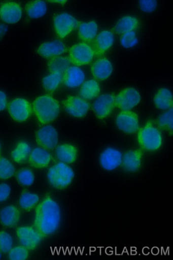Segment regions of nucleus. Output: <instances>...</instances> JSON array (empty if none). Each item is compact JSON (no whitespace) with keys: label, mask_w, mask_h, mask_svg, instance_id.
<instances>
[{"label":"nucleus","mask_w":173,"mask_h":260,"mask_svg":"<svg viewBox=\"0 0 173 260\" xmlns=\"http://www.w3.org/2000/svg\"><path fill=\"white\" fill-rule=\"evenodd\" d=\"M61 219L60 206L47 194L36 207L34 228L43 238H45L58 231Z\"/></svg>","instance_id":"nucleus-1"},{"label":"nucleus","mask_w":173,"mask_h":260,"mask_svg":"<svg viewBox=\"0 0 173 260\" xmlns=\"http://www.w3.org/2000/svg\"><path fill=\"white\" fill-rule=\"evenodd\" d=\"M33 107L38 121L42 124L55 121L60 111L59 102L49 94L38 97L33 103Z\"/></svg>","instance_id":"nucleus-2"},{"label":"nucleus","mask_w":173,"mask_h":260,"mask_svg":"<svg viewBox=\"0 0 173 260\" xmlns=\"http://www.w3.org/2000/svg\"><path fill=\"white\" fill-rule=\"evenodd\" d=\"M74 172L68 165L64 162H58L51 167L47 174L50 185L58 189H63L68 187L74 178Z\"/></svg>","instance_id":"nucleus-3"},{"label":"nucleus","mask_w":173,"mask_h":260,"mask_svg":"<svg viewBox=\"0 0 173 260\" xmlns=\"http://www.w3.org/2000/svg\"><path fill=\"white\" fill-rule=\"evenodd\" d=\"M137 141L143 149L154 151L159 149L163 144V137L159 130L152 122L148 121L139 130Z\"/></svg>","instance_id":"nucleus-4"},{"label":"nucleus","mask_w":173,"mask_h":260,"mask_svg":"<svg viewBox=\"0 0 173 260\" xmlns=\"http://www.w3.org/2000/svg\"><path fill=\"white\" fill-rule=\"evenodd\" d=\"M94 55L93 48L87 43H79L70 49V60L77 66L89 64Z\"/></svg>","instance_id":"nucleus-5"},{"label":"nucleus","mask_w":173,"mask_h":260,"mask_svg":"<svg viewBox=\"0 0 173 260\" xmlns=\"http://www.w3.org/2000/svg\"><path fill=\"white\" fill-rule=\"evenodd\" d=\"M17 236L21 245L28 251H33L39 245L42 236L33 227L23 226L18 227Z\"/></svg>","instance_id":"nucleus-6"},{"label":"nucleus","mask_w":173,"mask_h":260,"mask_svg":"<svg viewBox=\"0 0 173 260\" xmlns=\"http://www.w3.org/2000/svg\"><path fill=\"white\" fill-rule=\"evenodd\" d=\"M9 113L17 122H24L30 116L32 109L29 102L24 99H16L8 105Z\"/></svg>","instance_id":"nucleus-7"},{"label":"nucleus","mask_w":173,"mask_h":260,"mask_svg":"<svg viewBox=\"0 0 173 260\" xmlns=\"http://www.w3.org/2000/svg\"><path fill=\"white\" fill-rule=\"evenodd\" d=\"M53 23L57 34L61 39L66 38L80 25L77 19L67 13L56 15L54 17Z\"/></svg>","instance_id":"nucleus-8"},{"label":"nucleus","mask_w":173,"mask_h":260,"mask_svg":"<svg viewBox=\"0 0 173 260\" xmlns=\"http://www.w3.org/2000/svg\"><path fill=\"white\" fill-rule=\"evenodd\" d=\"M36 139L38 145L41 148L46 150H53L58 144V134L55 127L46 125L38 130Z\"/></svg>","instance_id":"nucleus-9"},{"label":"nucleus","mask_w":173,"mask_h":260,"mask_svg":"<svg viewBox=\"0 0 173 260\" xmlns=\"http://www.w3.org/2000/svg\"><path fill=\"white\" fill-rule=\"evenodd\" d=\"M141 95L133 88H127L119 93L115 98V105L123 111H129L137 105Z\"/></svg>","instance_id":"nucleus-10"},{"label":"nucleus","mask_w":173,"mask_h":260,"mask_svg":"<svg viewBox=\"0 0 173 260\" xmlns=\"http://www.w3.org/2000/svg\"><path fill=\"white\" fill-rule=\"evenodd\" d=\"M66 111L72 116L82 118L88 113L90 105L82 98L71 95L67 98L63 103Z\"/></svg>","instance_id":"nucleus-11"},{"label":"nucleus","mask_w":173,"mask_h":260,"mask_svg":"<svg viewBox=\"0 0 173 260\" xmlns=\"http://www.w3.org/2000/svg\"><path fill=\"white\" fill-rule=\"evenodd\" d=\"M113 94H104L98 98L93 105V110L97 117L102 120L109 116L115 106Z\"/></svg>","instance_id":"nucleus-12"},{"label":"nucleus","mask_w":173,"mask_h":260,"mask_svg":"<svg viewBox=\"0 0 173 260\" xmlns=\"http://www.w3.org/2000/svg\"><path fill=\"white\" fill-rule=\"evenodd\" d=\"M116 124L119 129L126 134H132L139 129L137 115L129 111H123L116 118Z\"/></svg>","instance_id":"nucleus-13"},{"label":"nucleus","mask_w":173,"mask_h":260,"mask_svg":"<svg viewBox=\"0 0 173 260\" xmlns=\"http://www.w3.org/2000/svg\"><path fill=\"white\" fill-rule=\"evenodd\" d=\"M22 14V9L17 3L7 2L0 6V18L6 23L14 24L18 23Z\"/></svg>","instance_id":"nucleus-14"},{"label":"nucleus","mask_w":173,"mask_h":260,"mask_svg":"<svg viewBox=\"0 0 173 260\" xmlns=\"http://www.w3.org/2000/svg\"><path fill=\"white\" fill-rule=\"evenodd\" d=\"M122 158L120 150L110 147L106 149L100 155V164L105 170L112 171L121 165Z\"/></svg>","instance_id":"nucleus-15"},{"label":"nucleus","mask_w":173,"mask_h":260,"mask_svg":"<svg viewBox=\"0 0 173 260\" xmlns=\"http://www.w3.org/2000/svg\"><path fill=\"white\" fill-rule=\"evenodd\" d=\"M66 51L65 45L58 40L42 43L37 50L39 55L47 58L59 56Z\"/></svg>","instance_id":"nucleus-16"},{"label":"nucleus","mask_w":173,"mask_h":260,"mask_svg":"<svg viewBox=\"0 0 173 260\" xmlns=\"http://www.w3.org/2000/svg\"><path fill=\"white\" fill-rule=\"evenodd\" d=\"M143 151L137 149L127 151L122 158V166L127 172H134L142 167Z\"/></svg>","instance_id":"nucleus-17"},{"label":"nucleus","mask_w":173,"mask_h":260,"mask_svg":"<svg viewBox=\"0 0 173 260\" xmlns=\"http://www.w3.org/2000/svg\"><path fill=\"white\" fill-rule=\"evenodd\" d=\"M114 36L110 30H103L96 37L94 42V53L96 56H101L110 49L113 45Z\"/></svg>","instance_id":"nucleus-18"},{"label":"nucleus","mask_w":173,"mask_h":260,"mask_svg":"<svg viewBox=\"0 0 173 260\" xmlns=\"http://www.w3.org/2000/svg\"><path fill=\"white\" fill-rule=\"evenodd\" d=\"M113 70L111 62L105 58L96 60L91 67L93 77L99 81H103L109 78L113 72Z\"/></svg>","instance_id":"nucleus-19"},{"label":"nucleus","mask_w":173,"mask_h":260,"mask_svg":"<svg viewBox=\"0 0 173 260\" xmlns=\"http://www.w3.org/2000/svg\"><path fill=\"white\" fill-rule=\"evenodd\" d=\"M51 158V155L47 150L37 147L31 151L29 156V162L32 167L43 169L49 165Z\"/></svg>","instance_id":"nucleus-20"},{"label":"nucleus","mask_w":173,"mask_h":260,"mask_svg":"<svg viewBox=\"0 0 173 260\" xmlns=\"http://www.w3.org/2000/svg\"><path fill=\"white\" fill-rule=\"evenodd\" d=\"M20 219V211L15 205L7 206L0 211V223L5 227L16 226Z\"/></svg>","instance_id":"nucleus-21"},{"label":"nucleus","mask_w":173,"mask_h":260,"mask_svg":"<svg viewBox=\"0 0 173 260\" xmlns=\"http://www.w3.org/2000/svg\"><path fill=\"white\" fill-rule=\"evenodd\" d=\"M85 80V74L78 67H70L63 74L62 81L69 88H77Z\"/></svg>","instance_id":"nucleus-22"},{"label":"nucleus","mask_w":173,"mask_h":260,"mask_svg":"<svg viewBox=\"0 0 173 260\" xmlns=\"http://www.w3.org/2000/svg\"><path fill=\"white\" fill-rule=\"evenodd\" d=\"M57 158L65 164H72L77 160L78 151L77 147L70 144L59 145L56 150Z\"/></svg>","instance_id":"nucleus-23"},{"label":"nucleus","mask_w":173,"mask_h":260,"mask_svg":"<svg viewBox=\"0 0 173 260\" xmlns=\"http://www.w3.org/2000/svg\"><path fill=\"white\" fill-rule=\"evenodd\" d=\"M139 21L134 16H127L118 21L113 30L117 35H124L133 31L139 26Z\"/></svg>","instance_id":"nucleus-24"},{"label":"nucleus","mask_w":173,"mask_h":260,"mask_svg":"<svg viewBox=\"0 0 173 260\" xmlns=\"http://www.w3.org/2000/svg\"><path fill=\"white\" fill-rule=\"evenodd\" d=\"M154 103L158 109L166 110L172 106V95L167 89L161 88L154 97Z\"/></svg>","instance_id":"nucleus-25"},{"label":"nucleus","mask_w":173,"mask_h":260,"mask_svg":"<svg viewBox=\"0 0 173 260\" xmlns=\"http://www.w3.org/2000/svg\"><path fill=\"white\" fill-rule=\"evenodd\" d=\"M98 25L94 21L88 23H83L79 26V36L85 42H90L96 36Z\"/></svg>","instance_id":"nucleus-26"},{"label":"nucleus","mask_w":173,"mask_h":260,"mask_svg":"<svg viewBox=\"0 0 173 260\" xmlns=\"http://www.w3.org/2000/svg\"><path fill=\"white\" fill-rule=\"evenodd\" d=\"M100 92L98 82L94 80L86 81L83 84L80 91L82 99L90 100L95 99Z\"/></svg>","instance_id":"nucleus-27"},{"label":"nucleus","mask_w":173,"mask_h":260,"mask_svg":"<svg viewBox=\"0 0 173 260\" xmlns=\"http://www.w3.org/2000/svg\"><path fill=\"white\" fill-rule=\"evenodd\" d=\"M25 10L28 17L37 19L46 15L47 12V6L45 2L33 1L27 4Z\"/></svg>","instance_id":"nucleus-28"},{"label":"nucleus","mask_w":173,"mask_h":260,"mask_svg":"<svg viewBox=\"0 0 173 260\" xmlns=\"http://www.w3.org/2000/svg\"><path fill=\"white\" fill-rule=\"evenodd\" d=\"M40 201L38 194L24 190L21 192L19 203L23 210L30 211L36 207Z\"/></svg>","instance_id":"nucleus-29"},{"label":"nucleus","mask_w":173,"mask_h":260,"mask_svg":"<svg viewBox=\"0 0 173 260\" xmlns=\"http://www.w3.org/2000/svg\"><path fill=\"white\" fill-rule=\"evenodd\" d=\"M71 63L69 58L66 57H53L48 62V68L51 73L63 74L70 67Z\"/></svg>","instance_id":"nucleus-30"},{"label":"nucleus","mask_w":173,"mask_h":260,"mask_svg":"<svg viewBox=\"0 0 173 260\" xmlns=\"http://www.w3.org/2000/svg\"><path fill=\"white\" fill-rule=\"evenodd\" d=\"M31 148L26 142L19 143L15 148L12 151V157L13 160L17 164H22L29 156Z\"/></svg>","instance_id":"nucleus-31"},{"label":"nucleus","mask_w":173,"mask_h":260,"mask_svg":"<svg viewBox=\"0 0 173 260\" xmlns=\"http://www.w3.org/2000/svg\"><path fill=\"white\" fill-rule=\"evenodd\" d=\"M63 74L59 73H51L42 80L43 87L48 92L55 91L62 81Z\"/></svg>","instance_id":"nucleus-32"},{"label":"nucleus","mask_w":173,"mask_h":260,"mask_svg":"<svg viewBox=\"0 0 173 260\" xmlns=\"http://www.w3.org/2000/svg\"><path fill=\"white\" fill-rule=\"evenodd\" d=\"M16 179L20 185L30 186L34 183L35 177L34 173L29 168H22L16 174Z\"/></svg>","instance_id":"nucleus-33"},{"label":"nucleus","mask_w":173,"mask_h":260,"mask_svg":"<svg viewBox=\"0 0 173 260\" xmlns=\"http://www.w3.org/2000/svg\"><path fill=\"white\" fill-rule=\"evenodd\" d=\"M15 173V168L12 162L5 157H0V179H8Z\"/></svg>","instance_id":"nucleus-34"},{"label":"nucleus","mask_w":173,"mask_h":260,"mask_svg":"<svg viewBox=\"0 0 173 260\" xmlns=\"http://www.w3.org/2000/svg\"><path fill=\"white\" fill-rule=\"evenodd\" d=\"M172 108L170 109L163 114L161 115L158 119L157 123L159 126L169 134H172V122H173Z\"/></svg>","instance_id":"nucleus-35"},{"label":"nucleus","mask_w":173,"mask_h":260,"mask_svg":"<svg viewBox=\"0 0 173 260\" xmlns=\"http://www.w3.org/2000/svg\"><path fill=\"white\" fill-rule=\"evenodd\" d=\"M13 237L5 231H0V253H7L12 250Z\"/></svg>","instance_id":"nucleus-36"},{"label":"nucleus","mask_w":173,"mask_h":260,"mask_svg":"<svg viewBox=\"0 0 173 260\" xmlns=\"http://www.w3.org/2000/svg\"><path fill=\"white\" fill-rule=\"evenodd\" d=\"M29 256V251L23 246L12 248L9 252V258L12 260H25Z\"/></svg>","instance_id":"nucleus-37"},{"label":"nucleus","mask_w":173,"mask_h":260,"mask_svg":"<svg viewBox=\"0 0 173 260\" xmlns=\"http://www.w3.org/2000/svg\"><path fill=\"white\" fill-rule=\"evenodd\" d=\"M121 45L125 48L134 47L138 43L135 32L133 31L124 34L121 39Z\"/></svg>","instance_id":"nucleus-38"},{"label":"nucleus","mask_w":173,"mask_h":260,"mask_svg":"<svg viewBox=\"0 0 173 260\" xmlns=\"http://www.w3.org/2000/svg\"><path fill=\"white\" fill-rule=\"evenodd\" d=\"M139 4L140 9L145 13L153 12L157 7V2L155 0H142Z\"/></svg>","instance_id":"nucleus-39"},{"label":"nucleus","mask_w":173,"mask_h":260,"mask_svg":"<svg viewBox=\"0 0 173 260\" xmlns=\"http://www.w3.org/2000/svg\"><path fill=\"white\" fill-rule=\"evenodd\" d=\"M11 193V188L7 183L0 184V203L8 200Z\"/></svg>","instance_id":"nucleus-40"},{"label":"nucleus","mask_w":173,"mask_h":260,"mask_svg":"<svg viewBox=\"0 0 173 260\" xmlns=\"http://www.w3.org/2000/svg\"><path fill=\"white\" fill-rule=\"evenodd\" d=\"M7 105V99L6 93L0 90V111L6 109Z\"/></svg>","instance_id":"nucleus-41"},{"label":"nucleus","mask_w":173,"mask_h":260,"mask_svg":"<svg viewBox=\"0 0 173 260\" xmlns=\"http://www.w3.org/2000/svg\"><path fill=\"white\" fill-rule=\"evenodd\" d=\"M8 31V26L4 24L0 23V41L3 39Z\"/></svg>","instance_id":"nucleus-42"},{"label":"nucleus","mask_w":173,"mask_h":260,"mask_svg":"<svg viewBox=\"0 0 173 260\" xmlns=\"http://www.w3.org/2000/svg\"><path fill=\"white\" fill-rule=\"evenodd\" d=\"M49 2L61 4V5H64V4H66L67 2L65 1V0H64V1H49Z\"/></svg>","instance_id":"nucleus-43"},{"label":"nucleus","mask_w":173,"mask_h":260,"mask_svg":"<svg viewBox=\"0 0 173 260\" xmlns=\"http://www.w3.org/2000/svg\"><path fill=\"white\" fill-rule=\"evenodd\" d=\"M0 155H1V145H0Z\"/></svg>","instance_id":"nucleus-44"},{"label":"nucleus","mask_w":173,"mask_h":260,"mask_svg":"<svg viewBox=\"0 0 173 260\" xmlns=\"http://www.w3.org/2000/svg\"><path fill=\"white\" fill-rule=\"evenodd\" d=\"M1 257H2V255H1V254H0V258H1Z\"/></svg>","instance_id":"nucleus-45"}]
</instances>
